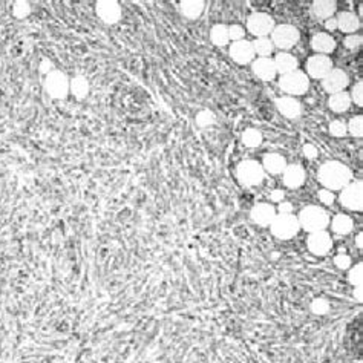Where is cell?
I'll return each instance as SVG.
<instances>
[{
	"mask_svg": "<svg viewBox=\"0 0 363 363\" xmlns=\"http://www.w3.org/2000/svg\"><path fill=\"white\" fill-rule=\"evenodd\" d=\"M352 179L351 170L340 161H327L319 169V183L327 190H342Z\"/></svg>",
	"mask_w": 363,
	"mask_h": 363,
	"instance_id": "1",
	"label": "cell"
},
{
	"mask_svg": "<svg viewBox=\"0 0 363 363\" xmlns=\"http://www.w3.org/2000/svg\"><path fill=\"white\" fill-rule=\"evenodd\" d=\"M300 229L314 233V232H322L330 225V215L324 207L319 205H308L300 210L297 216Z\"/></svg>",
	"mask_w": 363,
	"mask_h": 363,
	"instance_id": "2",
	"label": "cell"
},
{
	"mask_svg": "<svg viewBox=\"0 0 363 363\" xmlns=\"http://www.w3.org/2000/svg\"><path fill=\"white\" fill-rule=\"evenodd\" d=\"M270 230L276 238L288 241L299 233L300 225L297 218L293 215H276L273 222L270 224Z\"/></svg>",
	"mask_w": 363,
	"mask_h": 363,
	"instance_id": "3",
	"label": "cell"
},
{
	"mask_svg": "<svg viewBox=\"0 0 363 363\" xmlns=\"http://www.w3.org/2000/svg\"><path fill=\"white\" fill-rule=\"evenodd\" d=\"M265 176L264 167L254 160H245L238 166V179L245 187H254L262 183Z\"/></svg>",
	"mask_w": 363,
	"mask_h": 363,
	"instance_id": "4",
	"label": "cell"
},
{
	"mask_svg": "<svg viewBox=\"0 0 363 363\" xmlns=\"http://www.w3.org/2000/svg\"><path fill=\"white\" fill-rule=\"evenodd\" d=\"M299 38H300V34L297 28H294L293 25H279V26H275V29L271 31V43H273V46L282 51L291 49L299 41Z\"/></svg>",
	"mask_w": 363,
	"mask_h": 363,
	"instance_id": "5",
	"label": "cell"
},
{
	"mask_svg": "<svg viewBox=\"0 0 363 363\" xmlns=\"http://www.w3.org/2000/svg\"><path fill=\"white\" fill-rule=\"evenodd\" d=\"M69 83L71 80L66 77V74H63L62 71H53L44 78V89H46L49 97L63 100L69 94Z\"/></svg>",
	"mask_w": 363,
	"mask_h": 363,
	"instance_id": "6",
	"label": "cell"
},
{
	"mask_svg": "<svg viewBox=\"0 0 363 363\" xmlns=\"http://www.w3.org/2000/svg\"><path fill=\"white\" fill-rule=\"evenodd\" d=\"M279 86L285 94L302 95V94L306 92L308 87H309V80H308L306 74H303L302 71H294V72L282 75V78L279 81Z\"/></svg>",
	"mask_w": 363,
	"mask_h": 363,
	"instance_id": "7",
	"label": "cell"
},
{
	"mask_svg": "<svg viewBox=\"0 0 363 363\" xmlns=\"http://www.w3.org/2000/svg\"><path fill=\"white\" fill-rule=\"evenodd\" d=\"M340 204L352 212H360L363 209V183H349L340 193Z\"/></svg>",
	"mask_w": 363,
	"mask_h": 363,
	"instance_id": "8",
	"label": "cell"
},
{
	"mask_svg": "<svg viewBox=\"0 0 363 363\" xmlns=\"http://www.w3.org/2000/svg\"><path fill=\"white\" fill-rule=\"evenodd\" d=\"M247 28H248L250 34L256 35L257 38L267 37L275 29V20H273V17L265 13H254L248 17Z\"/></svg>",
	"mask_w": 363,
	"mask_h": 363,
	"instance_id": "9",
	"label": "cell"
},
{
	"mask_svg": "<svg viewBox=\"0 0 363 363\" xmlns=\"http://www.w3.org/2000/svg\"><path fill=\"white\" fill-rule=\"evenodd\" d=\"M306 247L308 250L316 254V256H325L331 251L333 248V239L331 235L325 230L322 232H314L309 233L308 239H306Z\"/></svg>",
	"mask_w": 363,
	"mask_h": 363,
	"instance_id": "10",
	"label": "cell"
},
{
	"mask_svg": "<svg viewBox=\"0 0 363 363\" xmlns=\"http://www.w3.org/2000/svg\"><path fill=\"white\" fill-rule=\"evenodd\" d=\"M333 69V62L330 57L327 56H322V54H317V56H313L308 63H306V71L309 74V77L313 78H325Z\"/></svg>",
	"mask_w": 363,
	"mask_h": 363,
	"instance_id": "11",
	"label": "cell"
},
{
	"mask_svg": "<svg viewBox=\"0 0 363 363\" xmlns=\"http://www.w3.org/2000/svg\"><path fill=\"white\" fill-rule=\"evenodd\" d=\"M348 83H349V77L343 69H331V72L322 81L324 89L330 94L343 92V89L348 86Z\"/></svg>",
	"mask_w": 363,
	"mask_h": 363,
	"instance_id": "12",
	"label": "cell"
},
{
	"mask_svg": "<svg viewBox=\"0 0 363 363\" xmlns=\"http://www.w3.org/2000/svg\"><path fill=\"white\" fill-rule=\"evenodd\" d=\"M97 14L105 23L114 25L121 19L123 11L120 4L115 0H103V2L97 4Z\"/></svg>",
	"mask_w": 363,
	"mask_h": 363,
	"instance_id": "13",
	"label": "cell"
},
{
	"mask_svg": "<svg viewBox=\"0 0 363 363\" xmlns=\"http://www.w3.org/2000/svg\"><path fill=\"white\" fill-rule=\"evenodd\" d=\"M230 57L239 65H247V63L253 62L254 49H253L251 41H248V40L235 41L230 46Z\"/></svg>",
	"mask_w": 363,
	"mask_h": 363,
	"instance_id": "14",
	"label": "cell"
},
{
	"mask_svg": "<svg viewBox=\"0 0 363 363\" xmlns=\"http://www.w3.org/2000/svg\"><path fill=\"white\" fill-rule=\"evenodd\" d=\"M276 215H278L276 209L268 202H259L250 212V216H251L253 222L261 225V227H270V224L273 222Z\"/></svg>",
	"mask_w": 363,
	"mask_h": 363,
	"instance_id": "15",
	"label": "cell"
},
{
	"mask_svg": "<svg viewBox=\"0 0 363 363\" xmlns=\"http://www.w3.org/2000/svg\"><path fill=\"white\" fill-rule=\"evenodd\" d=\"M254 75L264 81H270V80H273L276 77V68H275V62L268 59V57H261L257 60L253 62V66H251Z\"/></svg>",
	"mask_w": 363,
	"mask_h": 363,
	"instance_id": "16",
	"label": "cell"
},
{
	"mask_svg": "<svg viewBox=\"0 0 363 363\" xmlns=\"http://www.w3.org/2000/svg\"><path fill=\"white\" fill-rule=\"evenodd\" d=\"M276 108H278V111L284 117H287L290 120H296L302 114V106H300V103L294 97H281V98H278L276 100Z\"/></svg>",
	"mask_w": 363,
	"mask_h": 363,
	"instance_id": "17",
	"label": "cell"
},
{
	"mask_svg": "<svg viewBox=\"0 0 363 363\" xmlns=\"http://www.w3.org/2000/svg\"><path fill=\"white\" fill-rule=\"evenodd\" d=\"M305 183V170L299 164L287 166L284 170V184L288 189H299Z\"/></svg>",
	"mask_w": 363,
	"mask_h": 363,
	"instance_id": "18",
	"label": "cell"
},
{
	"mask_svg": "<svg viewBox=\"0 0 363 363\" xmlns=\"http://www.w3.org/2000/svg\"><path fill=\"white\" fill-rule=\"evenodd\" d=\"M311 48L319 53L322 56L325 54H330L336 49V40L330 35V34H325V32H319L313 35L311 38Z\"/></svg>",
	"mask_w": 363,
	"mask_h": 363,
	"instance_id": "19",
	"label": "cell"
},
{
	"mask_svg": "<svg viewBox=\"0 0 363 363\" xmlns=\"http://www.w3.org/2000/svg\"><path fill=\"white\" fill-rule=\"evenodd\" d=\"M273 62H275L276 72H279V74H282V75L297 71V66H299L297 59H296L294 56L288 54V53H281V54H278Z\"/></svg>",
	"mask_w": 363,
	"mask_h": 363,
	"instance_id": "20",
	"label": "cell"
},
{
	"mask_svg": "<svg viewBox=\"0 0 363 363\" xmlns=\"http://www.w3.org/2000/svg\"><path fill=\"white\" fill-rule=\"evenodd\" d=\"M264 170H267L270 175H279L284 173L285 167H287V161L282 155L279 153H268L264 158V164H262Z\"/></svg>",
	"mask_w": 363,
	"mask_h": 363,
	"instance_id": "21",
	"label": "cell"
},
{
	"mask_svg": "<svg viewBox=\"0 0 363 363\" xmlns=\"http://www.w3.org/2000/svg\"><path fill=\"white\" fill-rule=\"evenodd\" d=\"M331 222V230L339 235V236H345V235H349L354 229V222L352 219L348 216V215H343V213H339L333 218Z\"/></svg>",
	"mask_w": 363,
	"mask_h": 363,
	"instance_id": "22",
	"label": "cell"
},
{
	"mask_svg": "<svg viewBox=\"0 0 363 363\" xmlns=\"http://www.w3.org/2000/svg\"><path fill=\"white\" fill-rule=\"evenodd\" d=\"M337 4L334 0H317L313 4V13L317 19H331L336 13Z\"/></svg>",
	"mask_w": 363,
	"mask_h": 363,
	"instance_id": "23",
	"label": "cell"
},
{
	"mask_svg": "<svg viewBox=\"0 0 363 363\" xmlns=\"http://www.w3.org/2000/svg\"><path fill=\"white\" fill-rule=\"evenodd\" d=\"M204 5L205 4L202 2V0H186V2L179 4V10H181V13H183L184 17H187L190 20H195L202 14Z\"/></svg>",
	"mask_w": 363,
	"mask_h": 363,
	"instance_id": "24",
	"label": "cell"
},
{
	"mask_svg": "<svg viewBox=\"0 0 363 363\" xmlns=\"http://www.w3.org/2000/svg\"><path fill=\"white\" fill-rule=\"evenodd\" d=\"M336 20H337V28L342 29L343 32H354L360 26L358 17L354 13H348V11L340 13Z\"/></svg>",
	"mask_w": 363,
	"mask_h": 363,
	"instance_id": "25",
	"label": "cell"
},
{
	"mask_svg": "<svg viewBox=\"0 0 363 363\" xmlns=\"http://www.w3.org/2000/svg\"><path fill=\"white\" fill-rule=\"evenodd\" d=\"M69 92L74 94L75 98L83 100L89 94V81L83 75H77L69 83Z\"/></svg>",
	"mask_w": 363,
	"mask_h": 363,
	"instance_id": "26",
	"label": "cell"
},
{
	"mask_svg": "<svg viewBox=\"0 0 363 363\" xmlns=\"http://www.w3.org/2000/svg\"><path fill=\"white\" fill-rule=\"evenodd\" d=\"M328 105H330V109H331L333 112L342 114V112H346V111L349 109V106H351V98H349V95L343 90V92L333 94L331 98H330V101H328Z\"/></svg>",
	"mask_w": 363,
	"mask_h": 363,
	"instance_id": "27",
	"label": "cell"
},
{
	"mask_svg": "<svg viewBox=\"0 0 363 363\" xmlns=\"http://www.w3.org/2000/svg\"><path fill=\"white\" fill-rule=\"evenodd\" d=\"M210 38L216 46H225V44L230 41L229 28L225 25H215L210 31Z\"/></svg>",
	"mask_w": 363,
	"mask_h": 363,
	"instance_id": "28",
	"label": "cell"
},
{
	"mask_svg": "<svg viewBox=\"0 0 363 363\" xmlns=\"http://www.w3.org/2000/svg\"><path fill=\"white\" fill-rule=\"evenodd\" d=\"M253 49H254V54H257V56H261V57H267V56H270L271 53H273V49H275V46H273V43H271V40L270 38H267V37H261V38H256L253 43Z\"/></svg>",
	"mask_w": 363,
	"mask_h": 363,
	"instance_id": "29",
	"label": "cell"
},
{
	"mask_svg": "<svg viewBox=\"0 0 363 363\" xmlns=\"http://www.w3.org/2000/svg\"><path fill=\"white\" fill-rule=\"evenodd\" d=\"M242 143H244V146L254 149V147L261 146V143H262V133L256 129H248L242 135Z\"/></svg>",
	"mask_w": 363,
	"mask_h": 363,
	"instance_id": "30",
	"label": "cell"
},
{
	"mask_svg": "<svg viewBox=\"0 0 363 363\" xmlns=\"http://www.w3.org/2000/svg\"><path fill=\"white\" fill-rule=\"evenodd\" d=\"M348 281L352 287H358L363 282V264H357L354 265L349 273H348Z\"/></svg>",
	"mask_w": 363,
	"mask_h": 363,
	"instance_id": "31",
	"label": "cell"
},
{
	"mask_svg": "<svg viewBox=\"0 0 363 363\" xmlns=\"http://www.w3.org/2000/svg\"><path fill=\"white\" fill-rule=\"evenodd\" d=\"M346 129L349 130V133L352 135V137L360 138L361 135H363V117L357 115V117L351 118V121H349V124L346 126Z\"/></svg>",
	"mask_w": 363,
	"mask_h": 363,
	"instance_id": "32",
	"label": "cell"
},
{
	"mask_svg": "<svg viewBox=\"0 0 363 363\" xmlns=\"http://www.w3.org/2000/svg\"><path fill=\"white\" fill-rule=\"evenodd\" d=\"M311 311L317 316H324L330 311V302L327 299H322V297L314 299L311 302Z\"/></svg>",
	"mask_w": 363,
	"mask_h": 363,
	"instance_id": "33",
	"label": "cell"
},
{
	"mask_svg": "<svg viewBox=\"0 0 363 363\" xmlns=\"http://www.w3.org/2000/svg\"><path fill=\"white\" fill-rule=\"evenodd\" d=\"M29 13H31V5H29L28 2L19 0V2H16V4L13 5V14H14V17H17V19H25V17L29 16Z\"/></svg>",
	"mask_w": 363,
	"mask_h": 363,
	"instance_id": "34",
	"label": "cell"
},
{
	"mask_svg": "<svg viewBox=\"0 0 363 363\" xmlns=\"http://www.w3.org/2000/svg\"><path fill=\"white\" fill-rule=\"evenodd\" d=\"M215 121H216V115L212 111H201L196 115V124L201 127H209V126L215 124Z\"/></svg>",
	"mask_w": 363,
	"mask_h": 363,
	"instance_id": "35",
	"label": "cell"
},
{
	"mask_svg": "<svg viewBox=\"0 0 363 363\" xmlns=\"http://www.w3.org/2000/svg\"><path fill=\"white\" fill-rule=\"evenodd\" d=\"M346 132H348V129H346V124H345L343 121H340V120L331 121V124H330V133L333 135V137H345Z\"/></svg>",
	"mask_w": 363,
	"mask_h": 363,
	"instance_id": "36",
	"label": "cell"
},
{
	"mask_svg": "<svg viewBox=\"0 0 363 363\" xmlns=\"http://www.w3.org/2000/svg\"><path fill=\"white\" fill-rule=\"evenodd\" d=\"M357 106H361L363 105V83L358 81L354 87H352V92H351V97H349Z\"/></svg>",
	"mask_w": 363,
	"mask_h": 363,
	"instance_id": "37",
	"label": "cell"
},
{
	"mask_svg": "<svg viewBox=\"0 0 363 363\" xmlns=\"http://www.w3.org/2000/svg\"><path fill=\"white\" fill-rule=\"evenodd\" d=\"M244 35H245V31L242 26L239 25H232L229 28V37L233 40V41H239V40H244Z\"/></svg>",
	"mask_w": 363,
	"mask_h": 363,
	"instance_id": "38",
	"label": "cell"
},
{
	"mask_svg": "<svg viewBox=\"0 0 363 363\" xmlns=\"http://www.w3.org/2000/svg\"><path fill=\"white\" fill-rule=\"evenodd\" d=\"M334 265L340 270H348L351 265V257L345 253H340L334 257Z\"/></svg>",
	"mask_w": 363,
	"mask_h": 363,
	"instance_id": "39",
	"label": "cell"
},
{
	"mask_svg": "<svg viewBox=\"0 0 363 363\" xmlns=\"http://www.w3.org/2000/svg\"><path fill=\"white\" fill-rule=\"evenodd\" d=\"M361 44V35H357V34H351L345 38V46L348 49H357Z\"/></svg>",
	"mask_w": 363,
	"mask_h": 363,
	"instance_id": "40",
	"label": "cell"
},
{
	"mask_svg": "<svg viewBox=\"0 0 363 363\" xmlns=\"http://www.w3.org/2000/svg\"><path fill=\"white\" fill-rule=\"evenodd\" d=\"M319 201L322 204H327V205H331L334 201H336V196L331 190H327V189H322L319 190Z\"/></svg>",
	"mask_w": 363,
	"mask_h": 363,
	"instance_id": "41",
	"label": "cell"
},
{
	"mask_svg": "<svg viewBox=\"0 0 363 363\" xmlns=\"http://www.w3.org/2000/svg\"><path fill=\"white\" fill-rule=\"evenodd\" d=\"M53 71H56L54 69V65H53V62L51 60H48V59H44V60H41V63H40V72L41 74H51Z\"/></svg>",
	"mask_w": 363,
	"mask_h": 363,
	"instance_id": "42",
	"label": "cell"
},
{
	"mask_svg": "<svg viewBox=\"0 0 363 363\" xmlns=\"http://www.w3.org/2000/svg\"><path fill=\"white\" fill-rule=\"evenodd\" d=\"M303 153H305L306 158L313 160V158L317 157V149H316V146H313V144H305V146H303Z\"/></svg>",
	"mask_w": 363,
	"mask_h": 363,
	"instance_id": "43",
	"label": "cell"
},
{
	"mask_svg": "<svg viewBox=\"0 0 363 363\" xmlns=\"http://www.w3.org/2000/svg\"><path fill=\"white\" fill-rule=\"evenodd\" d=\"M278 210H279V215H291V212H293V205H291V202H285V201H282V202L279 204Z\"/></svg>",
	"mask_w": 363,
	"mask_h": 363,
	"instance_id": "44",
	"label": "cell"
},
{
	"mask_svg": "<svg viewBox=\"0 0 363 363\" xmlns=\"http://www.w3.org/2000/svg\"><path fill=\"white\" fill-rule=\"evenodd\" d=\"M270 201L271 202H282L284 201V192L282 190H273L270 195Z\"/></svg>",
	"mask_w": 363,
	"mask_h": 363,
	"instance_id": "45",
	"label": "cell"
},
{
	"mask_svg": "<svg viewBox=\"0 0 363 363\" xmlns=\"http://www.w3.org/2000/svg\"><path fill=\"white\" fill-rule=\"evenodd\" d=\"M325 28H327L328 31H334V29H337V20H336L334 17L328 19V20L325 22Z\"/></svg>",
	"mask_w": 363,
	"mask_h": 363,
	"instance_id": "46",
	"label": "cell"
},
{
	"mask_svg": "<svg viewBox=\"0 0 363 363\" xmlns=\"http://www.w3.org/2000/svg\"><path fill=\"white\" fill-rule=\"evenodd\" d=\"M354 297L357 299V302H361V300H363V290H361V285L354 287Z\"/></svg>",
	"mask_w": 363,
	"mask_h": 363,
	"instance_id": "47",
	"label": "cell"
},
{
	"mask_svg": "<svg viewBox=\"0 0 363 363\" xmlns=\"http://www.w3.org/2000/svg\"><path fill=\"white\" fill-rule=\"evenodd\" d=\"M355 244H357V248H358V250L363 248V233H358V235H357Z\"/></svg>",
	"mask_w": 363,
	"mask_h": 363,
	"instance_id": "48",
	"label": "cell"
}]
</instances>
